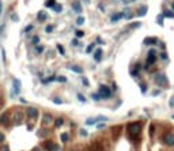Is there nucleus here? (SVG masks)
<instances>
[{
	"mask_svg": "<svg viewBox=\"0 0 174 151\" xmlns=\"http://www.w3.org/2000/svg\"><path fill=\"white\" fill-rule=\"evenodd\" d=\"M37 18H38V21H39V22H44L46 18H48V15H46L44 11H41V12H38V17H37Z\"/></svg>",
	"mask_w": 174,
	"mask_h": 151,
	"instance_id": "dca6fc26",
	"label": "nucleus"
},
{
	"mask_svg": "<svg viewBox=\"0 0 174 151\" xmlns=\"http://www.w3.org/2000/svg\"><path fill=\"white\" fill-rule=\"evenodd\" d=\"M3 151H10V147H8V146H6V147H4V150H3Z\"/></svg>",
	"mask_w": 174,
	"mask_h": 151,
	"instance_id": "5fc2aeb1",
	"label": "nucleus"
},
{
	"mask_svg": "<svg viewBox=\"0 0 174 151\" xmlns=\"http://www.w3.org/2000/svg\"><path fill=\"white\" fill-rule=\"evenodd\" d=\"M26 114H27L29 117H31V118H35V117H38V110H37L35 108L29 106V108L26 109Z\"/></svg>",
	"mask_w": 174,
	"mask_h": 151,
	"instance_id": "39448f33",
	"label": "nucleus"
},
{
	"mask_svg": "<svg viewBox=\"0 0 174 151\" xmlns=\"http://www.w3.org/2000/svg\"><path fill=\"white\" fill-rule=\"evenodd\" d=\"M163 142H165V144H167V146H174V135H171V133L165 135Z\"/></svg>",
	"mask_w": 174,
	"mask_h": 151,
	"instance_id": "423d86ee",
	"label": "nucleus"
},
{
	"mask_svg": "<svg viewBox=\"0 0 174 151\" xmlns=\"http://www.w3.org/2000/svg\"><path fill=\"white\" fill-rule=\"evenodd\" d=\"M173 120H174V114H173Z\"/></svg>",
	"mask_w": 174,
	"mask_h": 151,
	"instance_id": "13d9d810",
	"label": "nucleus"
},
{
	"mask_svg": "<svg viewBox=\"0 0 174 151\" xmlns=\"http://www.w3.org/2000/svg\"><path fill=\"white\" fill-rule=\"evenodd\" d=\"M53 10L56 11V12H61V11H63V7H61L60 4H54V6H53Z\"/></svg>",
	"mask_w": 174,
	"mask_h": 151,
	"instance_id": "b1692460",
	"label": "nucleus"
},
{
	"mask_svg": "<svg viewBox=\"0 0 174 151\" xmlns=\"http://www.w3.org/2000/svg\"><path fill=\"white\" fill-rule=\"evenodd\" d=\"M57 51L60 54H65V51H64V48H63L61 45H57Z\"/></svg>",
	"mask_w": 174,
	"mask_h": 151,
	"instance_id": "c756f323",
	"label": "nucleus"
},
{
	"mask_svg": "<svg viewBox=\"0 0 174 151\" xmlns=\"http://www.w3.org/2000/svg\"><path fill=\"white\" fill-rule=\"evenodd\" d=\"M14 90L17 91V94H19L21 91V80H18V79H14Z\"/></svg>",
	"mask_w": 174,
	"mask_h": 151,
	"instance_id": "9b49d317",
	"label": "nucleus"
},
{
	"mask_svg": "<svg viewBox=\"0 0 174 151\" xmlns=\"http://www.w3.org/2000/svg\"><path fill=\"white\" fill-rule=\"evenodd\" d=\"M2 54H3V60L6 61V53H4V51H2Z\"/></svg>",
	"mask_w": 174,
	"mask_h": 151,
	"instance_id": "864d4df0",
	"label": "nucleus"
},
{
	"mask_svg": "<svg viewBox=\"0 0 174 151\" xmlns=\"http://www.w3.org/2000/svg\"><path fill=\"white\" fill-rule=\"evenodd\" d=\"M158 56H155V54H147V60H146V66L150 67V66H152L154 63L156 61Z\"/></svg>",
	"mask_w": 174,
	"mask_h": 151,
	"instance_id": "0eeeda50",
	"label": "nucleus"
},
{
	"mask_svg": "<svg viewBox=\"0 0 174 151\" xmlns=\"http://www.w3.org/2000/svg\"><path fill=\"white\" fill-rule=\"evenodd\" d=\"M158 42H159V41H158L156 38H146L144 39V44L146 45H156Z\"/></svg>",
	"mask_w": 174,
	"mask_h": 151,
	"instance_id": "1a4fd4ad",
	"label": "nucleus"
},
{
	"mask_svg": "<svg viewBox=\"0 0 174 151\" xmlns=\"http://www.w3.org/2000/svg\"><path fill=\"white\" fill-rule=\"evenodd\" d=\"M53 120L50 114H44V118H42V125H48L50 121Z\"/></svg>",
	"mask_w": 174,
	"mask_h": 151,
	"instance_id": "9d476101",
	"label": "nucleus"
},
{
	"mask_svg": "<svg viewBox=\"0 0 174 151\" xmlns=\"http://www.w3.org/2000/svg\"><path fill=\"white\" fill-rule=\"evenodd\" d=\"M99 95H101V98H110L112 97V91H110V89L108 86L101 84L99 86Z\"/></svg>",
	"mask_w": 174,
	"mask_h": 151,
	"instance_id": "f03ea898",
	"label": "nucleus"
},
{
	"mask_svg": "<svg viewBox=\"0 0 174 151\" xmlns=\"http://www.w3.org/2000/svg\"><path fill=\"white\" fill-rule=\"evenodd\" d=\"M171 8H173V11H174V3L171 4Z\"/></svg>",
	"mask_w": 174,
	"mask_h": 151,
	"instance_id": "4d7b16f0",
	"label": "nucleus"
},
{
	"mask_svg": "<svg viewBox=\"0 0 174 151\" xmlns=\"http://www.w3.org/2000/svg\"><path fill=\"white\" fill-rule=\"evenodd\" d=\"M121 18H124V12H121V14H114V15H112V18H110V21H112V22H117V21H120Z\"/></svg>",
	"mask_w": 174,
	"mask_h": 151,
	"instance_id": "ddd939ff",
	"label": "nucleus"
},
{
	"mask_svg": "<svg viewBox=\"0 0 174 151\" xmlns=\"http://www.w3.org/2000/svg\"><path fill=\"white\" fill-rule=\"evenodd\" d=\"M79 133H80V136H83V138L87 136V131L86 129H80V131H79Z\"/></svg>",
	"mask_w": 174,
	"mask_h": 151,
	"instance_id": "72a5a7b5",
	"label": "nucleus"
},
{
	"mask_svg": "<svg viewBox=\"0 0 174 151\" xmlns=\"http://www.w3.org/2000/svg\"><path fill=\"white\" fill-rule=\"evenodd\" d=\"M109 120V118L108 117H104V116H99V117H95V118H87V120H86V124L87 125H91V124H95L97 121H108Z\"/></svg>",
	"mask_w": 174,
	"mask_h": 151,
	"instance_id": "20e7f679",
	"label": "nucleus"
},
{
	"mask_svg": "<svg viewBox=\"0 0 174 151\" xmlns=\"http://www.w3.org/2000/svg\"><path fill=\"white\" fill-rule=\"evenodd\" d=\"M44 49H45V48H44L42 45H37V46H35V52H37V53H42Z\"/></svg>",
	"mask_w": 174,
	"mask_h": 151,
	"instance_id": "a878e982",
	"label": "nucleus"
},
{
	"mask_svg": "<svg viewBox=\"0 0 174 151\" xmlns=\"http://www.w3.org/2000/svg\"><path fill=\"white\" fill-rule=\"evenodd\" d=\"M69 68H71V71H74V72H76V74H82L83 72V69L79 66H71Z\"/></svg>",
	"mask_w": 174,
	"mask_h": 151,
	"instance_id": "f3484780",
	"label": "nucleus"
},
{
	"mask_svg": "<svg viewBox=\"0 0 174 151\" xmlns=\"http://www.w3.org/2000/svg\"><path fill=\"white\" fill-rule=\"evenodd\" d=\"M53 6H54V0H48L45 3V7H49V8H53Z\"/></svg>",
	"mask_w": 174,
	"mask_h": 151,
	"instance_id": "393cba45",
	"label": "nucleus"
},
{
	"mask_svg": "<svg viewBox=\"0 0 174 151\" xmlns=\"http://www.w3.org/2000/svg\"><path fill=\"white\" fill-rule=\"evenodd\" d=\"M97 128H98V129H102V128H105V124H104V123H99V124L97 125Z\"/></svg>",
	"mask_w": 174,
	"mask_h": 151,
	"instance_id": "c03bdc74",
	"label": "nucleus"
},
{
	"mask_svg": "<svg viewBox=\"0 0 174 151\" xmlns=\"http://www.w3.org/2000/svg\"><path fill=\"white\" fill-rule=\"evenodd\" d=\"M52 80H54V76H50V78H48V79H44V83H49V82H52Z\"/></svg>",
	"mask_w": 174,
	"mask_h": 151,
	"instance_id": "c9c22d12",
	"label": "nucleus"
},
{
	"mask_svg": "<svg viewBox=\"0 0 174 151\" xmlns=\"http://www.w3.org/2000/svg\"><path fill=\"white\" fill-rule=\"evenodd\" d=\"M93 98H94V99H99L101 95H99V94H93Z\"/></svg>",
	"mask_w": 174,
	"mask_h": 151,
	"instance_id": "09e8293b",
	"label": "nucleus"
},
{
	"mask_svg": "<svg viewBox=\"0 0 174 151\" xmlns=\"http://www.w3.org/2000/svg\"><path fill=\"white\" fill-rule=\"evenodd\" d=\"M0 123H2V124H7V123H8V114L4 113V114L0 116Z\"/></svg>",
	"mask_w": 174,
	"mask_h": 151,
	"instance_id": "a211bd4d",
	"label": "nucleus"
},
{
	"mask_svg": "<svg viewBox=\"0 0 174 151\" xmlns=\"http://www.w3.org/2000/svg\"><path fill=\"white\" fill-rule=\"evenodd\" d=\"M2 11H3V3L0 2V15H2Z\"/></svg>",
	"mask_w": 174,
	"mask_h": 151,
	"instance_id": "603ef678",
	"label": "nucleus"
},
{
	"mask_svg": "<svg viewBox=\"0 0 174 151\" xmlns=\"http://www.w3.org/2000/svg\"><path fill=\"white\" fill-rule=\"evenodd\" d=\"M93 49H94V44H91V45H89V48H87V51H86V52H87V53H90V52H91Z\"/></svg>",
	"mask_w": 174,
	"mask_h": 151,
	"instance_id": "a19ab883",
	"label": "nucleus"
},
{
	"mask_svg": "<svg viewBox=\"0 0 174 151\" xmlns=\"http://www.w3.org/2000/svg\"><path fill=\"white\" fill-rule=\"evenodd\" d=\"M53 102H54L56 105H61V104H63L61 98H57V97H54V98H53Z\"/></svg>",
	"mask_w": 174,
	"mask_h": 151,
	"instance_id": "c85d7f7f",
	"label": "nucleus"
},
{
	"mask_svg": "<svg viewBox=\"0 0 174 151\" xmlns=\"http://www.w3.org/2000/svg\"><path fill=\"white\" fill-rule=\"evenodd\" d=\"M44 146H45V150L46 151H54V148H56V144H54L53 142H50V140L49 142H45Z\"/></svg>",
	"mask_w": 174,
	"mask_h": 151,
	"instance_id": "6e6552de",
	"label": "nucleus"
},
{
	"mask_svg": "<svg viewBox=\"0 0 174 151\" xmlns=\"http://www.w3.org/2000/svg\"><path fill=\"white\" fill-rule=\"evenodd\" d=\"M33 151H41V150H39V148H33Z\"/></svg>",
	"mask_w": 174,
	"mask_h": 151,
	"instance_id": "6e6d98bb",
	"label": "nucleus"
},
{
	"mask_svg": "<svg viewBox=\"0 0 174 151\" xmlns=\"http://www.w3.org/2000/svg\"><path fill=\"white\" fill-rule=\"evenodd\" d=\"M148 54H155V56H158V53H156L155 49H150V51H148Z\"/></svg>",
	"mask_w": 174,
	"mask_h": 151,
	"instance_id": "79ce46f5",
	"label": "nucleus"
},
{
	"mask_svg": "<svg viewBox=\"0 0 174 151\" xmlns=\"http://www.w3.org/2000/svg\"><path fill=\"white\" fill-rule=\"evenodd\" d=\"M11 19H12L14 22H18V21H19V18H18L17 14H12V15H11Z\"/></svg>",
	"mask_w": 174,
	"mask_h": 151,
	"instance_id": "f704fd0d",
	"label": "nucleus"
},
{
	"mask_svg": "<svg viewBox=\"0 0 174 151\" xmlns=\"http://www.w3.org/2000/svg\"><path fill=\"white\" fill-rule=\"evenodd\" d=\"M31 30H33V26L29 25V26H26V27H25V33H29V31H31Z\"/></svg>",
	"mask_w": 174,
	"mask_h": 151,
	"instance_id": "e433bc0d",
	"label": "nucleus"
},
{
	"mask_svg": "<svg viewBox=\"0 0 174 151\" xmlns=\"http://www.w3.org/2000/svg\"><path fill=\"white\" fill-rule=\"evenodd\" d=\"M76 97H78V99H79V101H80V102H83V104H84V102H86V98L83 97V95H82V94H78V95H76Z\"/></svg>",
	"mask_w": 174,
	"mask_h": 151,
	"instance_id": "2f4dec72",
	"label": "nucleus"
},
{
	"mask_svg": "<svg viewBox=\"0 0 174 151\" xmlns=\"http://www.w3.org/2000/svg\"><path fill=\"white\" fill-rule=\"evenodd\" d=\"M72 151H76V150H72Z\"/></svg>",
	"mask_w": 174,
	"mask_h": 151,
	"instance_id": "bf43d9fd",
	"label": "nucleus"
},
{
	"mask_svg": "<svg viewBox=\"0 0 174 151\" xmlns=\"http://www.w3.org/2000/svg\"><path fill=\"white\" fill-rule=\"evenodd\" d=\"M169 104H170V108H174V97L170 98V102H169Z\"/></svg>",
	"mask_w": 174,
	"mask_h": 151,
	"instance_id": "a18cd8bd",
	"label": "nucleus"
},
{
	"mask_svg": "<svg viewBox=\"0 0 174 151\" xmlns=\"http://www.w3.org/2000/svg\"><path fill=\"white\" fill-rule=\"evenodd\" d=\"M63 124H64V120H63V118H56V121H54V125H56L57 127V128H59V127H63Z\"/></svg>",
	"mask_w": 174,
	"mask_h": 151,
	"instance_id": "412c9836",
	"label": "nucleus"
},
{
	"mask_svg": "<svg viewBox=\"0 0 174 151\" xmlns=\"http://www.w3.org/2000/svg\"><path fill=\"white\" fill-rule=\"evenodd\" d=\"M150 135H151V136L154 135V127L152 125H151V128H150Z\"/></svg>",
	"mask_w": 174,
	"mask_h": 151,
	"instance_id": "8fccbe9b",
	"label": "nucleus"
},
{
	"mask_svg": "<svg viewBox=\"0 0 174 151\" xmlns=\"http://www.w3.org/2000/svg\"><path fill=\"white\" fill-rule=\"evenodd\" d=\"M146 89H147V87H146V84H141V91L144 93V91H146Z\"/></svg>",
	"mask_w": 174,
	"mask_h": 151,
	"instance_id": "3c124183",
	"label": "nucleus"
},
{
	"mask_svg": "<svg viewBox=\"0 0 174 151\" xmlns=\"http://www.w3.org/2000/svg\"><path fill=\"white\" fill-rule=\"evenodd\" d=\"M159 57H161L162 60H167V54H166V53L163 52V53H161V54H159Z\"/></svg>",
	"mask_w": 174,
	"mask_h": 151,
	"instance_id": "4c0bfd02",
	"label": "nucleus"
},
{
	"mask_svg": "<svg viewBox=\"0 0 174 151\" xmlns=\"http://www.w3.org/2000/svg\"><path fill=\"white\" fill-rule=\"evenodd\" d=\"M45 31H46V33H52V31H53V26H50V25L46 26L45 27Z\"/></svg>",
	"mask_w": 174,
	"mask_h": 151,
	"instance_id": "473e14b6",
	"label": "nucleus"
},
{
	"mask_svg": "<svg viewBox=\"0 0 174 151\" xmlns=\"http://www.w3.org/2000/svg\"><path fill=\"white\" fill-rule=\"evenodd\" d=\"M61 140L64 142V143H67L69 140V135L68 133H61Z\"/></svg>",
	"mask_w": 174,
	"mask_h": 151,
	"instance_id": "4be33fe9",
	"label": "nucleus"
},
{
	"mask_svg": "<svg viewBox=\"0 0 174 151\" xmlns=\"http://www.w3.org/2000/svg\"><path fill=\"white\" fill-rule=\"evenodd\" d=\"M82 82H83L84 86H89V84H90V82H89V79H87V78H83V79H82Z\"/></svg>",
	"mask_w": 174,
	"mask_h": 151,
	"instance_id": "58836bf2",
	"label": "nucleus"
},
{
	"mask_svg": "<svg viewBox=\"0 0 174 151\" xmlns=\"http://www.w3.org/2000/svg\"><path fill=\"white\" fill-rule=\"evenodd\" d=\"M159 94H161V90H154V93H152L154 97H156V95H159Z\"/></svg>",
	"mask_w": 174,
	"mask_h": 151,
	"instance_id": "49530a36",
	"label": "nucleus"
},
{
	"mask_svg": "<svg viewBox=\"0 0 174 151\" xmlns=\"http://www.w3.org/2000/svg\"><path fill=\"white\" fill-rule=\"evenodd\" d=\"M163 17H165V18L173 19V18H174V12H173V11H165V12H163Z\"/></svg>",
	"mask_w": 174,
	"mask_h": 151,
	"instance_id": "aec40b11",
	"label": "nucleus"
},
{
	"mask_svg": "<svg viewBox=\"0 0 174 151\" xmlns=\"http://www.w3.org/2000/svg\"><path fill=\"white\" fill-rule=\"evenodd\" d=\"M14 118H15V123L19 124V123H22V120H23V114L18 112V113H15V117H14Z\"/></svg>",
	"mask_w": 174,
	"mask_h": 151,
	"instance_id": "2eb2a0df",
	"label": "nucleus"
},
{
	"mask_svg": "<svg viewBox=\"0 0 174 151\" xmlns=\"http://www.w3.org/2000/svg\"><path fill=\"white\" fill-rule=\"evenodd\" d=\"M4 139H6V138H4V135H3L2 132H0V143H3V142H4Z\"/></svg>",
	"mask_w": 174,
	"mask_h": 151,
	"instance_id": "de8ad7c7",
	"label": "nucleus"
},
{
	"mask_svg": "<svg viewBox=\"0 0 174 151\" xmlns=\"http://www.w3.org/2000/svg\"><path fill=\"white\" fill-rule=\"evenodd\" d=\"M140 25H141L140 22H136V23H132V25H131V27H132V29H135V27H139Z\"/></svg>",
	"mask_w": 174,
	"mask_h": 151,
	"instance_id": "ea45409f",
	"label": "nucleus"
},
{
	"mask_svg": "<svg viewBox=\"0 0 174 151\" xmlns=\"http://www.w3.org/2000/svg\"><path fill=\"white\" fill-rule=\"evenodd\" d=\"M83 36H84L83 31H80V30H78V31H76V37H83Z\"/></svg>",
	"mask_w": 174,
	"mask_h": 151,
	"instance_id": "37998d69",
	"label": "nucleus"
},
{
	"mask_svg": "<svg viewBox=\"0 0 174 151\" xmlns=\"http://www.w3.org/2000/svg\"><path fill=\"white\" fill-rule=\"evenodd\" d=\"M72 8H74V11H76V12H82V6H80V3H78V2H75V3L72 4Z\"/></svg>",
	"mask_w": 174,
	"mask_h": 151,
	"instance_id": "4468645a",
	"label": "nucleus"
},
{
	"mask_svg": "<svg viewBox=\"0 0 174 151\" xmlns=\"http://www.w3.org/2000/svg\"><path fill=\"white\" fill-rule=\"evenodd\" d=\"M31 44L38 45L39 44V37H33V38H31Z\"/></svg>",
	"mask_w": 174,
	"mask_h": 151,
	"instance_id": "cd10ccee",
	"label": "nucleus"
},
{
	"mask_svg": "<svg viewBox=\"0 0 174 151\" xmlns=\"http://www.w3.org/2000/svg\"><path fill=\"white\" fill-rule=\"evenodd\" d=\"M141 131V125L140 123H132L128 125V132L129 135H132V136H136V135H139Z\"/></svg>",
	"mask_w": 174,
	"mask_h": 151,
	"instance_id": "f257e3e1",
	"label": "nucleus"
},
{
	"mask_svg": "<svg viewBox=\"0 0 174 151\" xmlns=\"http://www.w3.org/2000/svg\"><path fill=\"white\" fill-rule=\"evenodd\" d=\"M57 80H59L60 83H65V82H67V78H65V76H59Z\"/></svg>",
	"mask_w": 174,
	"mask_h": 151,
	"instance_id": "7c9ffc66",
	"label": "nucleus"
},
{
	"mask_svg": "<svg viewBox=\"0 0 174 151\" xmlns=\"http://www.w3.org/2000/svg\"><path fill=\"white\" fill-rule=\"evenodd\" d=\"M154 79H155L156 83H159V84H162V86H167V78H166L165 74L158 72V74L154 76Z\"/></svg>",
	"mask_w": 174,
	"mask_h": 151,
	"instance_id": "7ed1b4c3",
	"label": "nucleus"
},
{
	"mask_svg": "<svg viewBox=\"0 0 174 151\" xmlns=\"http://www.w3.org/2000/svg\"><path fill=\"white\" fill-rule=\"evenodd\" d=\"M101 57H102V49H97L95 52H94V60L101 61Z\"/></svg>",
	"mask_w": 174,
	"mask_h": 151,
	"instance_id": "f8f14e48",
	"label": "nucleus"
},
{
	"mask_svg": "<svg viewBox=\"0 0 174 151\" xmlns=\"http://www.w3.org/2000/svg\"><path fill=\"white\" fill-rule=\"evenodd\" d=\"M83 23H84V18H83V17H79V18L76 19V25L80 26V25H83Z\"/></svg>",
	"mask_w": 174,
	"mask_h": 151,
	"instance_id": "bb28decb",
	"label": "nucleus"
},
{
	"mask_svg": "<svg viewBox=\"0 0 174 151\" xmlns=\"http://www.w3.org/2000/svg\"><path fill=\"white\" fill-rule=\"evenodd\" d=\"M147 10H148V8H147V6H143V7H141V8L139 10V12H137V14H139V17H143V15H146Z\"/></svg>",
	"mask_w": 174,
	"mask_h": 151,
	"instance_id": "6ab92c4d",
	"label": "nucleus"
},
{
	"mask_svg": "<svg viewBox=\"0 0 174 151\" xmlns=\"http://www.w3.org/2000/svg\"><path fill=\"white\" fill-rule=\"evenodd\" d=\"M163 18H165V17H163V14H161V15H158V18H156V22H158V23H159V25H161V26L163 25Z\"/></svg>",
	"mask_w": 174,
	"mask_h": 151,
	"instance_id": "5701e85b",
	"label": "nucleus"
}]
</instances>
